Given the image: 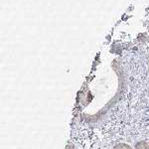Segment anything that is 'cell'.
<instances>
[{
    "mask_svg": "<svg viewBox=\"0 0 149 149\" xmlns=\"http://www.w3.org/2000/svg\"><path fill=\"white\" fill-rule=\"evenodd\" d=\"M136 149H149V144L145 142H141L136 146Z\"/></svg>",
    "mask_w": 149,
    "mask_h": 149,
    "instance_id": "cell-1",
    "label": "cell"
},
{
    "mask_svg": "<svg viewBox=\"0 0 149 149\" xmlns=\"http://www.w3.org/2000/svg\"><path fill=\"white\" fill-rule=\"evenodd\" d=\"M113 149H131V148L128 145H126V144H119V145L115 146Z\"/></svg>",
    "mask_w": 149,
    "mask_h": 149,
    "instance_id": "cell-2",
    "label": "cell"
}]
</instances>
